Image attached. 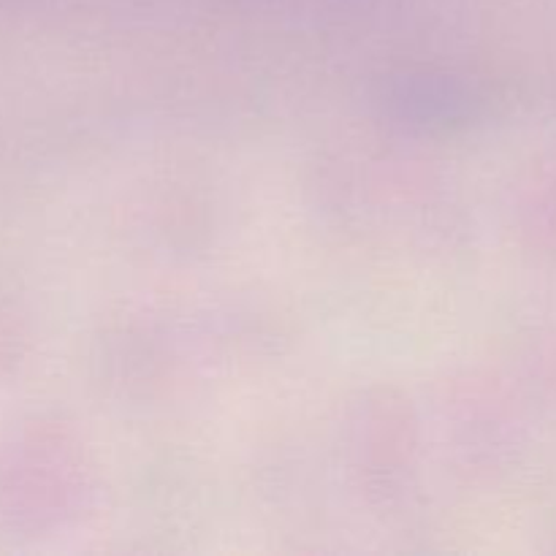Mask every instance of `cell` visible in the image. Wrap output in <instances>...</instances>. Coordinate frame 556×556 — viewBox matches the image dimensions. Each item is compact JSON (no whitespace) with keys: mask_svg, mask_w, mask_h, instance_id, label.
<instances>
[{"mask_svg":"<svg viewBox=\"0 0 556 556\" xmlns=\"http://www.w3.org/2000/svg\"><path fill=\"white\" fill-rule=\"evenodd\" d=\"M396 103L407 109V117L421 119V123H440L443 117L454 119L456 106L462 101H456L454 92H448L445 87H434V90L427 92V85H418Z\"/></svg>","mask_w":556,"mask_h":556,"instance_id":"cell-1","label":"cell"}]
</instances>
